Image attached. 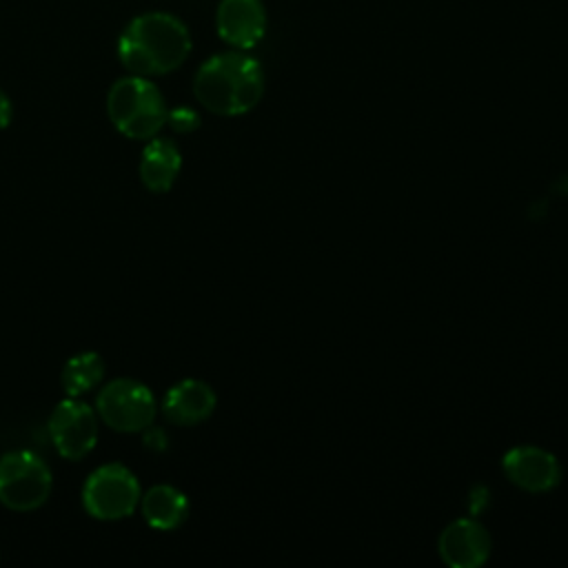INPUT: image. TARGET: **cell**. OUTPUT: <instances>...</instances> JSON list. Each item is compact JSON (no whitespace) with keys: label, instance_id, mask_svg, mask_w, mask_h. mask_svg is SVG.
I'll use <instances>...</instances> for the list:
<instances>
[{"label":"cell","instance_id":"obj_12","mask_svg":"<svg viewBox=\"0 0 568 568\" xmlns=\"http://www.w3.org/2000/svg\"><path fill=\"white\" fill-rule=\"evenodd\" d=\"M182 169V153L169 138H151L140 155V180L153 193L171 191Z\"/></svg>","mask_w":568,"mask_h":568},{"label":"cell","instance_id":"obj_1","mask_svg":"<svg viewBox=\"0 0 568 568\" xmlns=\"http://www.w3.org/2000/svg\"><path fill=\"white\" fill-rule=\"evenodd\" d=\"M191 53L186 24L166 11H146L129 20L118 38V58L133 75H166Z\"/></svg>","mask_w":568,"mask_h":568},{"label":"cell","instance_id":"obj_2","mask_svg":"<svg viewBox=\"0 0 568 568\" xmlns=\"http://www.w3.org/2000/svg\"><path fill=\"white\" fill-rule=\"evenodd\" d=\"M193 93L215 115H242L262 100L264 73L260 62L240 49L215 53L200 64Z\"/></svg>","mask_w":568,"mask_h":568},{"label":"cell","instance_id":"obj_17","mask_svg":"<svg viewBox=\"0 0 568 568\" xmlns=\"http://www.w3.org/2000/svg\"><path fill=\"white\" fill-rule=\"evenodd\" d=\"M11 118H13L11 100H9V95L0 89V129H7V126L11 124Z\"/></svg>","mask_w":568,"mask_h":568},{"label":"cell","instance_id":"obj_4","mask_svg":"<svg viewBox=\"0 0 568 568\" xmlns=\"http://www.w3.org/2000/svg\"><path fill=\"white\" fill-rule=\"evenodd\" d=\"M53 488L47 462L31 450H9L0 457V504L16 513L40 508Z\"/></svg>","mask_w":568,"mask_h":568},{"label":"cell","instance_id":"obj_15","mask_svg":"<svg viewBox=\"0 0 568 568\" xmlns=\"http://www.w3.org/2000/svg\"><path fill=\"white\" fill-rule=\"evenodd\" d=\"M166 124L175 131V133H191L200 126V115L197 111H193L191 106H175V109H169L166 113Z\"/></svg>","mask_w":568,"mask_h":568},{"label":"cell","instance_id":"obj_9","mask_svg":"<svg viewBox=\"0 0 568 568\" xmlns=\"http://www.w3.org/2000/svg\"><path fill=\"white\" fill-rule=\"evenodd\" d=\"M215 29L233 49H253L266 31V11L262 0H220Z\"/></svg>","mask_w":568,"mask_h":568},{"label":"cell","instance_id":"obj_7","mask_svg":"<svg viewBox=\"0 0 568 568\" xmlns=\"http://www.w3.org/2000/svg\"><path fill=\"white\" fill-rule=\"evenodd\" d=\"M49 435L69 462L84 459L98 444V413L80 397H67L55 404L49 417Z\"/></svg>","mask_w":568,"mask_h":568},{"label":"cell","instance_id":"obj_16","mask_svg":"<svg viewBox=\"0 0 568 568\" xmlns=\"http://www.w3.org/2000/svg\"><path fill=\"white\" fill-rule=\"evenodd\" d=\"M142 433H144V444H146L149 448H153V450H164V448H166V435H164V430L149 426V428H144Z\"/></svg>","mask_w":568,"mask_h":568},{"label":"cell","instance_id":"obj_10","mask_svg":"<svg viewBox=\"0 0 568 568\" xmlns=\"http://www.w3.org/2000/svg\"><path fill=\"white\" fill-rule=\"evenodd\" d=\"M439 557L450 568H477L490 555V535L475 519H455L439 535Z\"/></svg>","mask_w":568,"mask_h":568},{"label":"cell","instance_id":"obj_6","mask_svg":"<svg viewBox=\"0 0 568 568\" xmlns=\"http://www.w3.org/2000/svg\"><path fill=\"white\" fill-rule=\"evenodd\" d=\"M95 413L115 433H142L153 426L158 402L146 384L133 377H115L100 388Z\"/></svg>","mask_w":568,"mask_h":568},{"label":"cell","instance_id":"obj_5","mask_svg":"<svg viewBox=\"0 0 568 568\" xmlns=\"http://www.w3.org/2000/svg\"><path fill=\"white\" fill-rule=\"evenodd\" d=\"M140 481L124 464L111 462L98 466L82 486V506L87 515L100 521L131 517L140 506Z\"/></svg>","mask_w":568,"mask_h":568},{"label":"cell","instance_id":"obj_8","mask_svg":"<svg viewBox=\"0 0 568 568\" xmlns=\"http://www.w3.org/2000/svg\"><path fill=\"white\" fill-rule=\"evenodd\" d=\"M501 468L515 486L528 493H546L561 481L557 457L539 446L510 448L501 459Z\"/></svg>","mask_w":568,"mask_h":568},{"label":"cell","instance_id":"obj_11","mask_svg":"<svg viewBox=\"0 0 568 568\" xmlns=\"http://www.w3.org/2000/svg\"><path fill=\"white\" fill-rule=\"evenodd\" d=\"M215 390L202 379H182L162 397V415L175 426H195L215 410Z\"/></svg>","mask_w":568,"mask_h":568},{"label":"cell","instance_id":"obj_13","mask_svg":"<svg viewBox=\"0 0 568 568\" xmlns=\"http://www.w3.org/2000/svg\"><path fill=\"white\" fill-rule=\"evenodd\" d=\"M144 521L155 530H175L189 517V499L182 490L169 484L151 486L142 497L140 506Z\"/></svg>","mask_w":568,"mask_h":568},{"label":"cell","instance_id":"obj_3","mask_svg":"<svg viewBox=\"0 0 568 568\" xmlns=\"http://www.w3.org/2000/svg\"><path fill=\"white\" fill-rule=\"evenodd\" d=\"M169 106L162 91L144 75H124L106 93L111 124L131 140H151L166 124Z\"/></svg>","mask_w":568,"mask_h":568},{"label":"cell","instance_id":"obj_14","mask_svg":"<svg viewBox=\"0 0 568 568\" xmlns=\"http://www.w3.org/2000/svg\"><path fill=\"white\" fill-rule=\"evenodd\" d=\"M104 371V359L95 351H82L64 362L60 373L62 390L67 397H82L102 384Z\"/></svg>","mask_w":568,"mask_h":568}]
</instances>
